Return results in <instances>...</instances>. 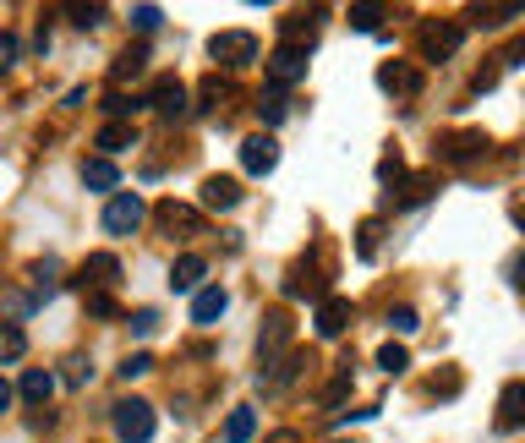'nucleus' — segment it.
<instances>
[{
  "instance_id": "nucleus-36",
  "label": "nucleus",
  "mask_w": 525,
  "mask_h": 443,
  "mask_svg": "<svg viewBox=\"0 0 525 443\" xmlns=\"http://www.w3.org/2000/svg\"><path fill=\"white\" fill-rule=\"evenodd\" d=\"M378 367H383V372H394V378H400V372L411 367V356H405V345H383V351H378Z\"/></svg>"
},
{
  "instance_id": "nucleus-46",
  "label": "nucleus",
  "mask_w": 525,
  "mask_h": 443,
  "mask_svg": "<svg viewBox=\"0 0 525 443\" xmlns=\"http://www.w3.org/2000/svg\"><path fill=\"white\" fill-rule=\"evenodd\" d=\"M11 400H17V389H11V383H6V378H0V416H6V411H11Z\"/></svg>"
},
{
  "instance_id": "nucleus-16",
  "label": "nucleus",
  "mask_w": 525,
  "mask_h": 443,
  "mask_svg": "<svg viewBox=\"0 0 525 443\" xmlns=\"http://www.w3.org/2000/svg\"><path fill=\"white\" fill-rule=\"evenodd\" d=\"M225 307H230V290L225 285H203L192 296V323H203V329H208V323L225 318Z\"/></svg>"
},
{
  "instance_id": "nucleus-2",
  "label": "nucleus",
  "mask_w": 525,
  "mask_h": 443,
  "mask_svg": "<svg viewBox=\"0 0 525 443\" xmlns=\"http://www.w3.org/2000/svg\"><path fill=\"white\" fill-rule=\"evenodd\" d=\"M115 438L121 443H148L154 438V405L148 400H115Z\"/></svg>"
},
{
  "instance_id": "nucleus-34",
  "label": "nucleus",
  "mask_w": 525,
  "mask_h": 443,
  "mask_svg": "<svg viewBox=\"0 0 525 443\" xmlns=\"http://www.w3.org/2000/svg\"><path fill=\"white\" fill-rule=\"evenodd\" d=\"M83 307H88V318H99V323H115V318H121L115 296H104V290H88V301H83Z\"/></svg>"
},
{
  "instance_id": "nucleus-45",
  "label": "nucleus",
  "mask_w": 525,
  "mask_h": 443,
  "mask_svg": "<svg viewBox=\"0 0 525 443\" xmlns=\"http://www.w3.org/2000/svg\"><path fill=\"white\" fill-rule=\"evenodd\" d=\"M460 389V372H443V378H433V394H454Z\"/></svg>"
},
{
  "instance_id": "nucleus-15",
  "label": "nucleus",
  "mask_w": 525,
  "mask_h": 443,
  "mask_svg": "<svg viewBox=\"0 0 525 443\" xmlns=\"http://www.w3.org/2000/svg\"><path fill=\"white\" fill-rule=\"evenodd\" d=\"M203 274H208V263L197 258V252H186V258H175V268H170V290L175 296H197V290H203Z\"/></svg>"
},
{
  "instance_id": "nucleus-22",
  "label": "nucleus",
  "mask_w": 525,
  "mask_h": 443,
  "mask_svg": "<svg viewBox=\"0 0 525 443\" xmlns=\"http://www.w3.org/2000/svg\"><path fill=\"white\" fill-rule=\"evenodd\" d=\"M137 143V126L132 121H104L99 126V154L110 159V154H126V148Z\"/></svg>"
},
{
  "instance_id": "nucleus-40",
  "label": "nucleus",
  "mask_w": 525,
  "mask_h": 443,
  "mask_svg": "<svg viewBox=\"0 0 525 443\" xmlns=\"http://www.w3.org/2000/svg\"><path fill=\"white\" fill-rule=\"evenodd\" d=\"M148 367H154V356H148V351H132V356H126V361H121V378H126V383H132V378H143V372H148Z\"/></svg>"
},
{
  "instance_id": "nucleus-29",
  "label": "nucleus",
  "mask_w": 525,
  "mask_h": 443,
  "mask_svg": "<svg viewBox=\"0 0 525 443\" xmlns=\"http://www.w3.org/2000/svg\"><path fill=\"white\" fill-rule=\"evenodd\" d=\"M28 279H33V290H39V296H55V290H61V263L39 258V263L28 268Z\"/></svg>"
},
{
  "instance_id": "nucleus-44",
  "label": "nucleus",
  "mask_w": 525,
  "mask_h": 443,
  "mask_svg": "<svg viewBox=\"0 0 525 443\" xmlns=\"http://www.w3.org/2000/svg\"><path fill=\"white\" fill-rule=\"evenodd\" d=\"M11 61H17V39H11V33H0V72H6Z\"/></svg>"
},
{
  "instance_id": "nucleus-42",
  "label": "nucleus",
  "mask_w": 525,
  "mask_h": 443,
  "mask_svg": "<svg viewBox=\"0 0 525 443\" xmlns=\"http://www.w3.org/2000/svg\"><path fill=\"white\" fill-rule=\"evenodd\" d=\"M132 329H137V334H154V329H159V312H154V307L132 312Z\"/></svg>"
},
{
  "instance_id": "nucleus-35",
  "label": "nucleus",
  "mask_w": 525,
  "mask_h": 443,
  "mask_svg": "<svg viewBox=\"0 0 525 443\" xmlns=\"http://www.w3.org/2000/svg\"><path fill=\"white\" fill-rule=\"evenodd\" d=\"M159 22H165V11H159L154 0H137V6H132V28H137V33H154Z\"/></svg>"
},
{
  "instance_id": "nucleus-39",
  "label": "nucleus",
  "mask_w": 525,
  "mask_h": 443,
  "mask_svg": "<svg viewBox=\"0 0 525 443\" xmlns=\"http://www.w3.org/2000/svg\"><path fill=\"white\" fill-rule=\"evenodd\" d=\"M61 378H66V383H72V389H83V383L93 378V367H88V361H83V356H66V372H61Z\"/></svg>"
},
{
  "instance_id": "nucleus-28",
  "label": "nucleus",
  "mask_w": 525,
  "mask_h": 443,
  "mask_svg": "<svg viewBox=\"0 0 525 443\" xmlns=\"http://www.w3.org/2000/svg\"><path fill=\"white\" fill-rule=\"evenodd\" d=\"M318 11H296V17H285L279 22V33H285V44H301V39H312V33H318Z\"/></svg>"
},
{
  "instance_id": "nucleus-38",
  "label": "nucleus",
  "mask_w": 525,
  "mask_h": 443,
  "mask_svg": "<svg viewBox=\"0 0 525 443\" xmlns=\"http://www.w3.org/2000/svg\"><path fill=\"white\" fill-rule=\"evenodd\" d=\"M356 252L361 258H378V219H367V225L356 230Z\"/></svg>"
},
{
  "instance_id": "nucleus-31",
  "label": "nucleus",
  "mask_w": 525,
  "mask_h": 443,
  "mask_svg": "<svg viewBox=\"0 0 525 443\" xmlns=\"http://www.w3.org/2000/svg\"><path fill=\"white\" fill-rule=\"evenodd\" d=\"M285 115H290V104H285V88H268L263 99H258V121H263V126H279V121H285Z\"/></svg>"
},
{
  "instance_id": "nucleus-17",
  "label": "nucleus",
  "mask_w": 525,
  "mask_h": 443,
  "mask_svg": "<svg viewBox=\"0 0 525 443\" xmlns=\"http://www.w3.org/2000/svg\"><path fill=\"white\" fill-rule=\"evenodd\" d=\"M515 11H525V0H471L476 28H504V22H515Z\"/></svg>"
},
{
  "instance_id": "nucleus-32",
  "label": "nucleus",
  "mask_w": 525,
  "mask_h": 443,
  "mask_svg": "<svg viewBox=\"0 0 525 443\" xmlns=\"http://www.w3.org/2000/svg\"><path fill=\"white\" fill-rule=\"evenodd\" d=\"M230 99V77H208V83L203 88H197V110H219V104H225Z\"/></svg>"
},
{
  "instance_id": "nucleus-47",
  "label": "nucleus",
  "mask_w": 525,
  "mask_h": 443,
  "mask_svg": "<svg viewBox=\"0 0 525 443\" xmlns=\"http://www.w3.org/2000/svg\"><path fill=\"white\" fill-rule=\"evenodd\" d=\"M263 443H301V438H296V433H290V427H279V433H268Z\"/></svg>"
},
{
  "instance_id": "nucleus-4",
  "label": "nucleus",
  "mask_w": 525,
  "mask_h": 443,
  "mask_svg": "<svg viewBox=\"0 0 525 443\" xmlns=\"http://www.w3.org/2000/svg\"><path fill=\"white\" fill-rule=\"evenodd\" d=\"M143 219H148V203H143V197H137V192H115L110 203H104V219H99V225L110 230V236H132Z\"/></svg>"
},
{
  "instance_id": "nucleus-21",
  "label": "nucleus",
  "mask_w": 525,
  "mask_h": 443,
  "mask_svg": "<svg viewBox=\"0 0 525 443\" xmlns=\"http://www.w3.org/2000/svg\"><path fill=\"white\" fill-rule=\"evenodd\" d=\"M83 186H88V192H110V186H121V170H115V159H104V154L83 159Z\"/></svg>"
},
{
  "instance_id": "nucleus-11",
  "label": "nucleus",
  "mask_w": 525,
  "mask_h": 443,
  "mask_svg": "<svg viewBox=\"0 0 525 443\" xmlns=\"http://www.w3.org/2000/svg\"><path fill=\"white\" fill-rule=\"evenodd\" d=\"M350 318H356V307H350L345 296H323V301H318V318H312V329H318L323 340H340V334L350 329Z\"/></svg>"
},
{
  "instance_id": "nucleus-49",
  "label": "nucleus",
  "mask_w": 525,
  "mask_h": 443,
  "mask_svg": "<svg viewBox=\"0 0 525 443\" xmlns=\"http://www.w3.org/2000/svg\"><path fill=\"white\" fill-rule=\"evenodd\" d=\"M515 219H520V230H525V203H520V208H515Z\"/></svg>"
},
{
  "instance_id": "nucleus-26",
  "label": "nucleus",
  "mask_w": 525,
  "mask_h": 443,
  "mask_svg": "<svg viewBox=\"0 0 525 443\" xmlns=\"http://www.w3.org/2000/svg\"><path fill=\"white\" fill-rule=\"evenodd\" d=\"M258 433V416H252V405H236V411L225 416V443H252Z\"/></svg>"
},
{
  "instance_id": "nucleus-33",
  "label": "nucleus",
  "mask_w": 525,
  "mask_h": 443,
  "mask_svg": "<svg viewBox=\"0 0 525 443\" xmlns=\"http://www.w3.org/2000/svg\"><path fill=\"white\" fill-rule=\"evenodd\" d=\"M22 351H28V334L17 323H0V361H17Z\"/></svg>"
},
{
  "instance_id": "nucleus-9",
  "label": "nucleus",
  "mask_w": 525,
  "mask_h": 443,
  "mask_svg": "<svg viewBox=\"0 0 525 443\" xmlns=\"http://www.w3.org/2000/svg\"><path fill=\"white\" fill-rule=\"evenodd\" d=\"M307 361H312L307 351H285L279 361H268V367L258 372V389H263V394H285L290 383H296L301 372H307Z\"/></svg>"
},
{
  "instance_id": "nucleus-23",
  "label": "nucleus",
  "mask_w": 525,
  "mask_h": 443,
  "mask_svg": "<svg viewBox=\"0 0 525 443\" xmlns=\"http://www.w3.org/2000/svg\"><path fill=\"white\" fill-rule=\"evenodd\" d=\"M383 22H389V0H356L350 6V28L356 33H378Z\"/></svg>"
},
{
  "instance_id": "nucleus-13",
  "label": "nucleus",
  "mask_w": 525,
  "mask_h": 443,
  "mask_svg": "<svg viewBox=\"0 0 525 443\" xmlns=\"http://www.w3.org/2000/svg\"><path fill=\"white\" fill-rule=\"evenodd\" d=\"M115 279H121V263H115V252H93V258L77 268V285H83V290H110Z\"/></svg>"
},
{
  "instance_id": "nucleus-24",
  "label": "nucleus",
  "mask_w": 525,
  "mask_h": 443,
  "mask_svg": "<svg viewBox=\"0 0 525 443\" xmlns=\"http://www.w3.org/2000/svg\"><path fill=\"white\" fill-rule=\"evenodd\" d=\"M433 192H438V176H411L405 181V192H389V208H416V203H427Z\"/></svg>"
},
{
  "instance_id": "nucleus-30",
  "label": "nucleus",
  "mask_w": 525,
  "mask_h": 443,
  "mask_svg": "<svg viewBox=\"0 0 525 443\" xmlns=\"http://www.w3.org/2000/svg\"><path fill=\"white\" fill-rule=\"evenodd\" d=\"M104 110H110V121H132V115L148 110V99H143V93H110V99H104Z\"/></svg>"
},
{
  "instance_id": "nucleus-50",
  "label": "nucleus",
  "mask_w": 525,
  "mask_h": 443,
  "mask_svg": "<svg viewBox=\"0 0 525 443\" xmlns=\"http://www.w3.org/2000/svg\"><path fill=\"white\" fill-rule=\"evenodd\" d=\"M252 6H274V0H252Z\"/></svg>"
},
{
  "instance_id": "nucleus-1",
  "label": "nucleus",
  "mask_w": 525,
  "mask_h": 443,
  "mask_svg": "<svg viewBox=\"0 0 525 443\" xmlns=\"http://www.w3.org/2000/svg\"><path fill=\"white\" fill-rule=\"evenodd\" d=\"M208 55H214V66H225V72H241V66L258 61V39H252L247 28H225L208 39Z\"/></svg>"
},
{
  "instance_id": "nucleus-27",
  "label": "nucleus",
  "mask_w": 525,
  "mask_h": 443,
  "mask_svg": "<svg viewBox=\"0 0 525 443\" xmlns=\"http://www.w3.org/2000/svg\"><path fill=\"white\" fill-rule=\"evenodd\" d=\"M17 394H22V400H50V394H55V372H44V367H33V372H22V383H17Z\"/></svg>"
},
{
  "instance_id": "nucleus-41",
  "label": "nucleus",
  "mask_w": 525,
  "mask_h": 443,
  "mask_svg": "<svg viewBox=\"0 0 525 443\" xmlns=\"http://www.w3.org/2000/svg\"><path fill=\"white\" fill-rule=\"evenodd\" d=\"M345 394H350V372H334V383H329V389H323V405H329V411H334V405H340Z\"/></svg>"
},
{
  "instance_id": "nucleus-14",
  "label": "nucleus",
  "mask_w": 525,
  "mask_h": 443,
  "mask_svg": "<svg viewBox=\"0 0 525 443\" xmlns=\"http://www.w3.org/2000/svg\"><path fill=\"white\" fill-rule=\"evenodd\" d=\"M148 104H154L165 121H175V115H186V83L181 77H159L154 88H148Z\"/></svg>"
},
{
  "instance_id": "nucleus-10",
  "label": "nucleus",
  "mask_w": 525,
  "mask_h": 443,
  "mask_svg": "<svg viewBox=\"0 0 525 443\" xmlns=\"http://www.w3.org/2000/svg\"><path fill=\"white\" fill-rule=\"evenodd\" d=\"M290 334H296L290 312H268V318H263V329H258V361H263V367H268V361H279V356H285Z\"/></svg>"
},
{
  "instance_id": "nucleus-43",
  "label": "nucleus",
  "mask_w": 525,
  "mask_h": 443,
  "mask_svg": "<svg viewBox=\"0 0 525 443\" xmlns=\"http://www.w3.org/2000/svg\"><path fill=\"white\" fill-rule=\"evenodd\" d=\"M400 176H405L400 154H389V159H383V165H378V181H400Z\"/></svg>"
},
{
  "instance_id": "nucleus-51",
  "label": "nucleus",
  "mask_w": 525,
  "mask_h": 443,
  "mask_svg": "<svg viewBox=\"0 0 525 443\" xmlns=\"http://www.w3.org/2000/svg\"><path fill=\"white\" fill-rule=\"evenodd\" d=\"M334 443H356V438H334Z\"/></svg>"
},
{
  "instance_id": "nucleus-7",
  "label": "nucleus",
  "mask_w": 525,
  "mask_h": 443,
  "mask_svg": "<svg viewBox=\"0 0 525 443\" xmlns=\"http://www.w3.org/2000/svg\"><path fill=\"white\" fill-rule=\"evenodd\" d=\"M460 39H465V28L460 22H422V28H416V44H422V55L427 61H449L454 50H460Z\"/></svg>"
},
{
  "instance_id": "nucleus-3",
  "label": "nucleus",
  "mask_w": 525,
  "mask_h": 443,
  "mask_svg": "<svg viewBox=\"0 0 525 443\" xmlns=\"http://www.w3.org/2000/svg\"><path fill=\"white\" fill-rule=\"evenodd\" d=\"M482 154H487V132H443L433 143L438 165H476Z\"/></svg>"
},
{
  "instance_id": "nucleus-37",
  "label": "nucleus",
  "mask_w": 525,
  "mask_h": 443,
  "mask_svg": "<svg viewBox=\"0 0 525 443\" xmlns=\"http://www.w3.org/2000/svg\"><path fill=\"white\" fill-rule=\"evenodd\" d=\"M389 329H400V334H416V329H422V318H416V307H405V301H400V307H389Z\"/></svg>"
},
{
  "instance_id": "nucleus-18",
  "label": "nucleus",
  "mask_w": 525,
  "mask_h": 443,
  "mask_svg": "<svg viewBox=\"0 0 525 443\" xmlns=\"http://www.w3.org/2000/svg\"><path fill=\"white\" fill-rule=\"evenodd\" d=\"M378 88L383 93H416L422 88V72H416L411 61H383L378 66Z\"/></svg>"
},
{
  "instance_id": "nucleus-8",
  "label": "nucleus",
  "mask_w": 525,
  "mask_h": 443,
  "mask_svg": "<svg viewBox=\"0 0 525 443\" xmlns=\"http://www.w3.org/2000/svg\"><path fill=\"white\" fill-rule=\"evenodd\" d=\"M323 290H329V274H323V258H318V252H307V258L290 263L285 296H318V301H323Z\"/></svg>"
},
{
  "instance_id": "nucleus-48",
  "label": "nucleus",
  "mask_w": 525,
  "mask_h": 443,
  "mask_svg": "<svg viewBox=\"0 0 525 443\" xmlns=\"http://www.w3.org/2000/svg\"><path fill=\"white\" fill-rule=\"evenodd\" d=\"M515 290L525 296V258H515Z\"/></svg>"
},
{
  "instance_id": "nucleus-20",
  "label": "nucleus",
  "mask_w": 525,
  "mask_h": 443,
  "mask_svg": "<svg viewBox=\"0 0 525 443\" xmlns=\"http://www.w3.org/2000/svg\"><path fill=\"white\" fill-rule=\"evenodd\" d=\"M203 203L219 208V214H225V208H236L241 203V181L236 176H208L203 181Z\"/></svg>"
},
{
  "instance_id": "nucleus-12",
  "label": "nucleus",
  "mask_w": 525,
  "mask_h": 443,
  "mask_svg": "<svg viewBox=\"0 0 525 443\" xmlns=\"http://www.w3.org/2000/svg\"><path fill=\"white\" fill-rule=\"evenodd\" d=\"M274 165H279V143L268 132H252L247 143H241V170H247V176H268Z\"/></svg>"
},
{
  "instance_id": "nucleus-6",
  "label": "nucleus",
  "mask_w": 525,
  "mask_h": 443,
  "mask_svg": "<svg viewBox=\"0 0 525 443\" xmlns=\"http://www.w3.org/2000/svg\"><path fill=\"white\" fill-rule=\"evenodd\" d=\"M154 225L165 230V236H175V241H192L197 230H203V214H197L192 203H175V197H165V203H154Z\"/></svg>"
},
{
  "instance_id": "nucleus-19",
  "label": "nucleus",
  "mask_w": 525,
  "mask_h": 443,
  "mask_svg": "<svg viewBox=\"0 0 525 443\" xmlns=\"http://www.w3.org/2000/svg\"><path fill=\"white\" fill-rule=\"evenodd\" d=\"M498 427H504V433L525 427V383H509V389L498 394Z\"/></svg>"
},
{
  "instance_id": "nucleus-5",
  "label": "nucleus",
  "mask_w": 525,
  "mask_h": 443,
  "mask_svg": "<svg viewBox=\"0 0 525 443\" xmlns=\"http://www.w3.org/2000/svg\"><path fill=\"white\" fill-rule=\"evenodd\" d=\"M307 66H312V55L301 50V44H279V50L268 55V83L296 88V83H307Z\"/></svg>"
},
{
  "instance_id": "nucleus-25",
  "label": "nucleus",
  "mask_w": 525,
  "mask_h": 443,
  "mask_svg": "<svg viewBox=\"0 0 525 443\" xmlns=\"http://www.w3.org/2000/svg\"><path fill=\"white\" fill-rule=\"evenodd\" d=\"M148 66V44H126L121 55H115V66H110V83H126V77H137Z\"/></svg>"
}]
</instances>
